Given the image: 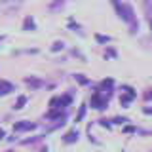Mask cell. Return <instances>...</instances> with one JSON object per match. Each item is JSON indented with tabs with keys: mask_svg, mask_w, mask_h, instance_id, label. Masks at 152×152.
<instances>
[{
	"mask_svg": "<svg viewBox=\"0 0 152 152\" xmlns=\"http://www.w3.org/2000/svg\"><path fill=\"white\" fill-rule=\"evenodd\" d=\"M114 122H116V124H124V122H127V118H114Z\"/></svg>",
	"mask_w": 152,
	"mask_h": 152,
	"instance_id": "16",
	"label": "cell"
},
{
	"mask_svg": "<svg viewBox=\"0 0 152 152\" xmlns=\"http://www.w3.org/2000/svg\"><path fill=\"white\" fill-rule=\"evenodd\" d=\"M108 97H110V91L107 93H101V91H95L93 97H91V107L97 108V110H103V108H107V103H108Z\"/></svg>",
	"mask_w": 152,
	"mask_h": 152,
	"instance_id": "2",
	"label": "cell"
},
{
	"mask_svg": "<svg viewBox=\"0 0 152 152\" xmlns=\"http://www.w3.org/2000/svg\"><path fill=\"white\" fill-rule=\"evenodd\" d=\"M103 88H112V80H103Z\"/></svg>",
	"mask_w": 152,
	"mask_h": 152,
	"instance_id": "14",
	"label": "cell"
},
{
	"mask_svg": "<svg viewBox=\"0 0 152 152\" xmlns=\"http://www.w3.org/2000/svg\"><path fill=\"white\" fill-rule=\"evenodd\" d=\"M61 6H63V2H57V4H51L50 10H57V8H61Z\"/></svg>",
	"mask_w": 152,
	"mask_h": 152,
	"instance_id": "15",
	"label": "cell"
},
{
	"mask_svg": "<svg viewBox=\"0 0 152 152\" xmlns=\"http://www.w3.org/2000/svg\"><path fill=\"white\" fill-rule=\"evenodd\" d=\"M150 28H152V17H150Z\"/></svg>",
	"mask_w": 152,
	"mask_h": 152,
	"instance_id": "20",
	"label": "cell"
},
{
	"mask_svg": "<svg viewBox=\"0 0 152 152\" xmlns=\"http://www.w3.org/2000/svg\"><path fill=\"white\" fill-rule=\"evenodd\" d=\"M25 82L31 86V88H42V80H36V78H25Z\"/></svg>",
	"mask_w": 152,
	"mask_h": 152,
	"instance_id": "6",
	"label": "cell"
},
{
	"mask_svg": "<svg viewBox=\"0 0 152 152\" xmlns=\"http://www.w3.org/2000/svg\"><path fill=\"white\" fill-rule=\"evenodd\" d=\"M84 116H86V107H80V112H78V116H76V122H80Z\"/></svg>",
	"mask_w": 152,
	"mask_h": 152,
	"instance_id": "11",
	"label": "cell"
},
{
	"mask_svg": "<svg viewBox=\"0 0 152 152\" xmlns=\"http://www.w3.org/2000/svg\"><path fill=\"white\" fill-rule=\"evenodd\" d=\"M8 152H13V150H8Z\"/></svg>",
	"mask_w": 152,
	"mask_h": 152,
	"instance_id": "21",
	"label": "cell"
},
{
	"mask_svg": "<svg viewBox=\"0 0 152 152\" xmlns=\"http://www.w3.org/2000/svg\"><path fill=\"white\" fill-rule=\"evenodd\" d=\"M74 78H76V82H78V84H82V86L89 84V80H88V78H84V74H76Z\"/></svg>",
	"mask_w": 152,
	"mask_h": 152,
	"instance_id": "9",
	"label": "cell"
},
{
	"mask_svg": "<svg viewBox=\"0 0 152 152\" xmlns=\"http://www.w3.org/2000/svg\"><path fill=\"white\" fill-rule=\"evenodd\" d=\"M95 38H97L99 42H103V44H104V42H110V38H108V36H101V34H97Z\"/></svg>",
	"mask_w": 152,
	"mask_h": 152,
	"instance_id": "13",
	"label": "cell"
},
{
	"mask_svg": "<svg viewBox=\"0 0 152 152\" xmlns=\"http://www.w3.org/2000/svg\"><path fill=\"white\" fill-rule=\"evenodd\" d=\"M12 91H13V84L0 80V95H8V93H12Z\"/></svg>",
	"mask_w": 152,
	"mask_h": 152,
	"instance_id": "4",
	"label": "cell"
},
{
	"mask_svg": "<svg viewBox=\"0 0 152 152\" xmlns=\"http://www.w3.org/2000/svg\"><path fill=\"white\" fill-rule=\"evenodd\" d=\"M27 103V97H19L17 103H15V108H23V104Z\"/></svg>",
	"mask_w": 152,
	"mask_h": 152,
	"instance_id": "10",
	"label": "cell"
},
{
	"mask_svg": "<svg viewBox=\"0 0 152 152\" xmlns=\"http://www.w3.org/2000/svg\"><path fill=\"white\" fill-rule=\"evenodd\" d=\"M2 137H4V131H2V129H0V139H2Z\"/></svg>",
	"mask_w": 152,
	"mask_h": 152,
	"instance_id": "18",
	"label": "cell"
},
{
	"mask_svg": "<svg viewBox=\"0 0 152 152\" xmlns=\"http://www.w3.org/2000/svg\"><path fill=\"white\" fill-rule=\"evenodd\" d=\"M145 99H152V89H148V91L145 93Z\"/></svg>",
	"mask_w": 152,
	"mask_h": 152,
	"instance_id": "17",
	"label": "cell"
},
{
	"mask_svg": "<svg viewBox=\"0 0 152 152\" xmlns=\"http://www.w3.org/2000/svg\"><path fill=\"white\" fill-rule=\"evenodd\" d=\"M23 28H25V31H34V21H32V17H27V19H25Z\"/></svg>",
	"mask_w": 152,
	"mask_h": 152,
	"instance_id": "7",
	"label": "cell"
},
{
	"mask_svg": "<svg viewBox=\"0 0 152 152\" xmlns=\"http://www.w3.org/2000/svg\"><path fill=\"white\" fill-rule=\"evenodd\" d=\"M66 114V110H51V112H48V118H63Z\"/></svg>",
	"mask_w": 152,
	"mask_h": 152,
	"instance_id": "8",
	"label": "cell"
},
{
	"mask_svg": "<svg viewBox=\"0 0 152 152\" xmlns=\"http://www.w3.org/2000/svg\"><path fill=\"white\" fill-rule=\"evenodd\" d=\"M76 139H78V131H69L66 135L63 137V141L65 142H74Z\"/></svg>",
	"mask_w": 152,
	"mask_h": 152,
	"instance_id": "5",
	"label": "cell"
},
{
	"mask_svg": "<svg viewBox=\"0 0 152 152\" xmlns=\"http://www.w3.org/2000/svg\"><path fill=\"white\" fill-rule=\"evenodd\" d=\"M34 124H31V122H17V124H13V131H28V129H34Z\"/></svg>",
	"mask_w": 152,
	"mask_h": 152,
	"instance_id": "3",
	"label": "cell"
},
{
	"mask_svg": "<svg viewBox=\"0 0 152 152\" xmlns=\"http://www.w3.org/2000/svg\"><path fill=\"white\" fill-rule=\"evenodd\" d=\"M114 8L118 10V13H120V17L124 21L131 23V32L137 31V23H135V13H133V8L131 4H120V2H114Z\"/></svg>",
	"mask_w": 152,
	"mask_h": 152,
	"instance_id": "1",
	"label": "cell"
},
{
	"mask_svg": "<svg viewBox=\"0 0 152 152\" xmlns=\"http://www.w3.org/2000/svg\"><path fill=\"white\" fill-rule=\"evenodd\" d=\"M63 42H55V44L53 46H51V50H53V51H59V50H63Z\"/></svg>",
	"mask_w": 152,
	"mask_h": 152,
	"instance_id": "12",
	"label": "cell"
},
{
	"mask_svg": "<svg viewBox=\"0 0 152 152\" xmlns=\"http://www.w3.org/2000/svg\"><path fill=\"white\" fill-rule=\"evenodd\" d=\"M40 152H48V148H42V150H40Z\"/></svg>",
	"mask_w": 152,
	"mask_h": 152,
	"instance_id": "19",
	"label": "cell"
}]
</instances>
